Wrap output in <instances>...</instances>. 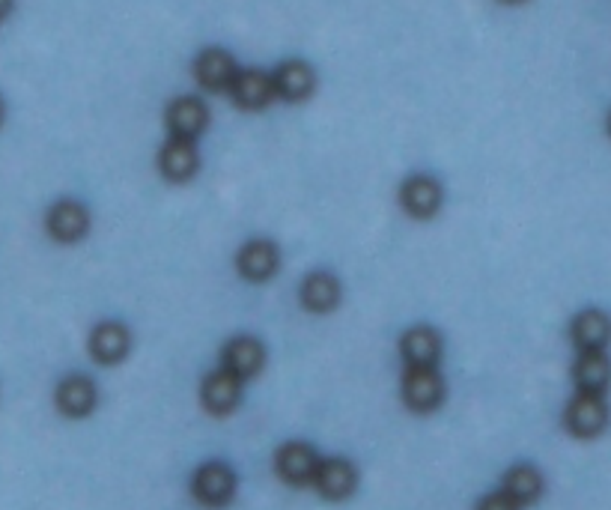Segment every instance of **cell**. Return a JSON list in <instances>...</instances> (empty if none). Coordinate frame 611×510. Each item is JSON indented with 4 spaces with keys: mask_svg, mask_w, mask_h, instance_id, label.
<instances>
[{
    "mask_svg": "<svg viewBox=\"0 0 611 510\" xmlns=\"http://www.w3.org/2000/svg\"><path fill=\"white\" fill-rule=\"evenodd\" d=\"M444 382L436 364H408L403 376V400L412 412H432L442 403Z\"/></svg>",
    "mask_w": 611,
    "mask_h": 510,
    "instance_id": "cell-1",
    "label": "cell"
},
{
    "mask_svg": "<svg viewBox=\"0 0 611 510\" xmlns=\"http://www.w3.org/2000/svg\"><path fill=\"white\" fill-rule=\"evenodd\" d=\"M564 424L566 430L573 433V436H578V439H594V436H600V433L606 430V424H609V406H606L602 394L578 391V394L570 400V406H566Z\"/></svg>",
    "mask_w": 611,
    "mask_h": 510,
    "instance_id": "cell-2",
    "label": "cell"
},
{
    "mask_svg": "<svg viewBox=\"0 0 611 510\" xmlns=\"http://www.w3.org/2000/svg\"><path fill=\"white\" fill-rule=\"evenodd\" d=\"M227 90L233 96V102L239 108H245V111H260L272 99H278L272 75H266L260 69H242V72H236V78L230 81Z\"/></svg>",
    "mask_w": 611,
    "mask_h": 510,
    "instance_id": "cell-3",
    "label": "cell"
},
{
    "mask_svg": "<svg viewBox=\"0 0 611 510\" xmlns=\"http://www.w3.org/2000/svg\"><path fill=\"white\" fill-rule=\"evenodd\" d=\"M281 266V254L274 248L269 239H250L245 248L239 251L236 257V269L245 281L262 283L269 281Z\"/></svg>",
    "mask_w": 611,
    "mask_h": 510,
    "instance_id": "cell-4",
    "label": "cell"
},
{
    "mask_svg": "<svg viewBox=\"0 0 611 510\" xmlns=\"http://www.w3.org/2000/svg\"><path fill=\"white\" fill-rule=\"evenodd\" d=\"M317 453L305 442H286L281 451H278V457H274L278 475H281L286 484H293V487L310 484V481H314V472H317Z\"/></svg>",
    "mask_w": 611,
    "mask_h": 510,
    "instance_id": "cell-5",
    "label": "cell"
},
{
    "mask_svg": "<svg viewBox=\"0 0 611 510\" xmlns=\"http://www.w3.org/2000/svg\"><path fill=\"white\" fill-rule=\"evenodd\" d=\"M239 397H242V379L230 374L227 367L206 376L204 388H200V400H204L206 412H212V415H230L239 406Z\"/></svg>",
    "mask_w": 611,
    "mask_h": 510,
    "instance_id": "cell-6",
    "label": "cell"
},
{
    "mask_svg": "<svg viewBox=\"0 0 611 510\" xmlns=\"http://www.w3.org/2000/svg\"><path fill=\"white\" fill-rule=\"evenodd\" d=\"M400 201L406 206V212H412L415 218H432L442 206V185L427 173H415L403 182Z\"/></svg>",
    "mask_w": 611,
    "mask_h": 510,
    "instance_id": "cell-7",
    "label": "cell"
},
{
    "mask_svg": "<svg viewBox=\"0 0 611 510\" xmlns=\"http://www.w3.org/2000/svg\"><path fill=\"white\" fill-rule=\"evenodd\" d=\"M46 227L57 242H78L90 227V212L78 201H60L48 209Z\"/></svg>",
    "mask_w": 611,
    "mask_h": 510,
    "instance_id": "cell-8",
    "label": "cell"
},
{
    "mask_svg": "<svg viewBox=\"0 0 611 510\" xmlns=\"http://www.w3.org/2000/svg\"><path fill=\"white\" fill-rule=\"evenodd\" d=\"M209 125V111L200 99L194 96H180L168 105V129L173 137H185L194 141L197 135H204V129Z\"/></svg>",
    "mask_w": 611,
    "mask_h": 510,
    "instance_id": "cell-9",
    "label": "cell"
},
{
    "mask_svg": "<svg viewBox=\"0 0 611 510\" xmlns=\"http://www.w3.org/2000/svg\"><path fill=\"white\" fill-rule=\"evenodd\" d=\"M236 489V475L233 469L224 463H206L197 475H194L192 493L194 499H200L204 505H224Z\"/></svg>",
    "mask_w": 611,
    "mask_h": 510,
    "instance_id": "cell-10",
    "label": "cell"
},
{
    "mask_svg": "<svg viewBox=\"0 0 611 510\" xmlns=\"http://www.w3.org/2000/svg\"><path fill=\"white\" fill-rule=\"evenodd\" d=\"M236 60L221 48H206L204 54L194 60V78L204 90H227L230 81L236 78Z\"/></svg>",
    "mask_w": 611,
    "mask_h": 510,
    "instance_id": "cell-11",
    "label": "cell"
},
{
    "mask_svg": "<svg viewBox=\"0 0 611 510\" xmlns=\"http://www.w3.org/2000/svg\"><path fill=\"white\" fill-rule=\"evenodd\" d=\"M274 93L286 99V102H302L307 99L314 87H317V75L314 69L307 66L305 60H286L281 66L274 69Z\"/></svg>",
    "mask_w": 611,
    "mask_h": 510,
    "instance_id": "cell-12",
    "label": "cell"
},
{
    "mask_svg": "<svg viewBox=\"0 0 611 510\" xmlns=\"http://www.w3.org/2000/svg\"><path fill=\"white\" fill-rule=\"evenodd\" d=\"M355 469L352 463L346 460H340V457H331V460H322L317 463V472H314V481L310 484H317L319 496H326L331 501H340L352 496V489H355Z\"/></svg>",
    "mask_w": 611,
    "mask_h": 510,
    "instance_id": "cell-13",
    "label": "cell"
},
{
    "mask_svg": "<svg viewBox=\"0 0 611 510\" xmlns=\"http://www.w3.org/2000/svg\"><path fill=\"white\" fill-rule=\"evenodd\" d=\"M197 165H200L197 147H194V141H185V137H170L159 153V168L170 182L192 180L197 173Z\"/></svg>",
    "mask_w": 611,
    "mask_h": 510,
    "instance_id": "cell-14",
    "label": "cell"
},
{
    "mask_svg": "<svg viewBox=\"0 0 611 510\" xmlns=\"http://www.w3.org/2000/svg\"><path fill=\"white\" fill-rule=\"evenodd\" d=\"M57 409L66 415V418H87L93 409H96V386H93L87 376H69L57 386Z\"/></svg>",
    "mask_w": 611,
    "mask_h": 510,
    "instance_id": "cell-15",
    "label": "cell"
},
{
    "mask_svg": "<svg viewBox=\"0 0 611 510\" xmlns=\"http://www.w3.org/2000/svg\"><path fill=\"white\" fill-rule=\"evenodd\" d=\"M221 362L230 374H236L239 379H250L262 371L266 364V350H262L260 340L254 338H233L224 347Z\"/></svg>",
    "mask_w": 611,
    "mask_h": 510,
    "instance_id": "cell-16",
    "label": "cell"
},
{
    "mask_svg": "<svg viewBox=\"0 0 611 510\" xmlns=\"http://www.w3.org/2000/svg\"><path fill=\"white\" fill-rule=\"evenodd\" d=\"M129 347H132V338L123 323H99L90 335V352L99 364L123 362Z\"/></svg>",
    "mask_w": 611,
    "mask_h": 510,
    "instance_id": "cell-17",
    "label": "cell"
},
{
    "mask_svg": "<svg viewBox=\"0 0 611 510\" xmlns=\"http://www.w3.org/2000/svg\"><path fill=\"white\" fill-rule=\"evenodd\" d=\"M573 379H576L578 391H590V394H606L611 382V362L606 350H588L582 352V359L573 367Z\"/></svg>",
    "mask_w": 611,
    "mask_h": 510,
    "instance_id": "cell-18",
    "label": "cell"
},
{
    "mask_svg": "<svg viewBox=\"0 0 611 510\" xmlns=\"http://www.w3.org/2000/svg\"><path fill=\"white\" fill-rule=\"evenodd\" d=\"M573 343L578 350H606L611 340V319L602 314V311H582L576 319H573Z\"/></svg>",
    "mask_w": 611,
    "mask_h": 510,
    "instance_id": "cell-19",
    "label": "cell"
},
{
    "mask_svg": "<svg viewBox=\"0 0 611 510\" xmlns=\"http://www.w3.org/2000/svg\"><path fill=\"white\" fill-rule=\"evenodd\" d=\"M340 302V283L334 275L314 272L302 281V305L314 314H329Z\"/></svg>",
    "mask_w": 611,
    "mask_h": 510,
    "instance_id": "cell-20",
    "label": "cell"
},
{
    "mask_svg": "<svg viewBox=\"0 0 611 510\" xmlns=\"http://www.w3.org/2000/svg\"><path fill=\"white\" fill-rule=\"evenodd\" d=\"M400 352L406 364H436L442 355V338L439 331L418 326V329H408L400 340Z\"/></svg>",
    "mask_w": 611,
    "mask_h": 510,
    "instance_id": "cell-21",
    "label": "cell"
},
{
    "mask_svg": "<svg viewBox=\"0 0 611 510\" xmlns=\"http://www.w3.org/2000/svg\"><path fill=\"white\" fill-rule=\"evenodd\" d=\"M504 493H510L520 505H528L543 493V477L534 465H516L504 477Z\"/></svg>",
    "mask_w": 611,
    "mask_h": 510,
    "instance_id": "cell-22",
    "label": "cell"
},
{
    "mask_svg": "<svg viewBox=\"0 0 611 510\" xmlns=\"http://www.w3.org/2000/svg\"><path fill=\"white\" fill-rule=\"evenodd\" d=\"M484 508H520V501L513 499L510 493H499V496H489L484 501Z\"/></svg>",
    "mask_w": 611,
    "mask_h": 510,
    "instance_id": "cell-23",
    "label": "cell"
},
{
    "mask_svg": "<svg viewBox=\"0 0 611 510\" xmlns=\"http://www.w3.org/2000/svg\"><path fill=\"white\" fill-rule=\"evenodd\" d=\"M12 10V0H0V19H7Z\"/></svg>",
    "mask_w": 611,
    "mask_h": 510,
    "instance_id": "cell-24",
    "label": "cell"
},
{
    "mask_svg": "<svg viewBox=\"0 0 611 510\" xmlns=\"http://www.w3.org/2000/svg\"><path fill=\"white\" fill-rule=\"evenodd\" d=\"M0 123H3V102H0Z\"/></svg>",
    "mask_w": 611,
    "mask_h": 510,
    "instance_id": "cell-25",
    "label": "cell"
},
{
    "mask_svg": "<svg viewBox=\"0 0 611 510\" xmlns=\"http://www.w3.org/2000/svg\"><path fill=\"white\" fill-rule=\"evenodd\" d=\"M504 3H522V0H504Z\"/></svg>",
    "mask_w": 611,
    "mask_h": 510,
    "instance_id": "cell-26",
    "label": "cell"
},
{
    "mask_svg": "<svg viewBox=\"0 0 611 510\" xmlns=\"http://www.w3.org/2000/svg\"><path fill=\"white\" fill-rule=\"evenodd\" d=\"M609 135H611V117H609Z\"/></svg>",
    "mask_w": 611,
    "mask_h": 510,
    "instance_id": "cell-27",
    "label": "cell"
}]
</instances>
